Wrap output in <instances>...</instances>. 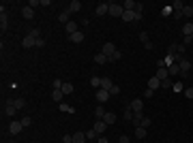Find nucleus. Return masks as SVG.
<instances>
[{
    "mask_svg": "<svg viewBox=\"0 0 193 143\" xmlns=\"http://www.w3.org/2000/svg\"><path fill=\"white\" fill-rule=\"evenodd\" d=\"M146 135H148V130H146V128H142V126H137V128H135V137H137L140 141H142V139H146Z\"/></svg>",
    "mask_w": 193,
    "mask_h": 143,
    "instance_id": "5701e85b",
    "label": "nucleus"
},
{
    "mask_svg": "<svg viewBox=\"0 0 193 143\" xmlns=\"http://www.w3.org/2000/svg\"><path fill=\"white\" fill-rule=\"evenodd\" d=\"M90 85L96 88V90H101V77H90Z\"/></svg>",
    "mask_w": 193,
    "mask_h": 143,
    "instance_id": "7c9ffc66",
    "label": "nucleus"
},
{
    "mask_svg": "<svg viewBox=\"0 0 193 143\" xmlns=\"http://www.w3.org/2000/svg\"><path fill=\"white\" fill-rule=\"evenodd\" d=\"M36 41H39V38H32V36H30V34H26L24 38H22V47H24V49L36 47Z\"/></svg>",
    "mask_w": 193,
    "mask_h": 143,
    "instance_id": "f03ea898",
    "label": "nucleus"
},
{
    "mask_svg": "<svg viewBox=\"0 0 193 143\" xmlns=\"http://www.w3.org/2000/svg\"><path fill=\"white\" fill-rule=\"evenodd\" d=\"M13 103H15V107H17V109H24L26 107V100H24V98H15Z\"/></svg>",
    "mask_w": 193,
    "mask_h": 143,
    "instance_id": "72a5a7b5",
    "label": "nucleus"
},
{
    "mask_svg": "<svg viewBox=\"0 0 193 143\" xmlns=\"http://www.w3.org/2000/svg\"><path fill=\"white\" fill-rule=\"evenodd\" d=\"M109 96H112V94H109L108 90H96V100H99V103H105Z\"/></svg>",
    "mask_w": 193,
    "mask_h": 143,
    "instance_id": "9d476101",
    "label": "nucleus"
},
{
    "mask_svg": "<svg viewBox=\"0 0 193 143\" xmlns=\"http://www.w3.org/2000/svg\"><path fill=\"white\" fill-rule=\"evenodd\" d=\"M182 88H185V85H182L180 81H176V84L172 85V90H174V92H182Z\"/></svg>",
    "mask_w": 193,
    "mask_h": 143,
    "instance_id": "ea45409f",
    "label": "nucleus"
},
{
    "mask_svg": "<svg viewBox=\"0 0 193 143\" xmlns=\"http://www.w3.org/2000/svg\"><path fill=\"white\" fill-rule=\"evenodd\" d=\"M62 84H64V81H60V79H54V90H60Z\"/></svg>",
    "mask_w": 193,
    "mask_h": 143,
    "instance_id": "a18cd8bd",
    "label": "nucleus"
},
{
    "mask_svg": "<svg viewBox=\"0 0 193 143\" xmlns=\"http://www.w3.org/2000/svg\"><path fill=\"white\" fill-rule=\"evenodd\" d=\"M178 66H180V71H182V77H187V73L191 71V62H189V60H185V58H182L180 62H178Z\"/></svg>",
    "mask_w": 193,
    "mask_h": 143,
    "instance_id": "20e7f679",
    "label": "nucleus"
},
{
    "mask_svg": "<svg viewBox=\"0 0 193 143\" xmlns=\"http://www.w3.org/2000/svg\"><path fill=\"white\" fill-rule=\"evenodd\" d=\"M122 13H124V9H122V4H116V2H109V15H112V17H122Z\"/></svg>",
    "mask_w": 193,
    "mask_h": 143,
    "instance_id": "f257e3e1",
    "label": "nucleus"
},
{
    "mask_svg": "<svg viewBox=\"0 0 193 143\" xmlns=\"http://www.w3.org/2000/svg\"><path fill=\"white\" fill-rule=\"evenodd\" d=\"M60 90L64 92V94H73V84H69V81H64Z\"/></svg>",
    "mask_w": 193,
    "mask_h": 143,
    "instance_id": "c85d7f7f",
    "label": "nucleus"
},
{
    "mask_svg": "<svg viewBox=\"0 0 193 143\" xmlns=\"http://www.w3.org/2000/svg\"><path fill=\"white\" fill-rule=\"evenodd\" d=\"M150 124H152V120H150V118H146V115H144V118H142V124H140V126L148 130V126H150Z\"/></svg>",
    "mask_w": 193,
    "mask_h": 143,
    "instance_id": "473e14b6",
    "label": "nucleus"
},
{
    "mask_svg": "<svg viewBox=\"0 0 193 143\" xmlns=\"http://www.w3.org/2000/svg\"><path fill=\"white\" fill-rule=\"evenodd\" d=\"M118 143H131V139H129L127 135H120V139H118Z\"/></svg>",
    "mask_w": 193,
    "mask_h": 143,
    "instance_id": "de8ad7c7",
    "label": "nucleus"
},
{
    "mask_svg": "<svg viewBox=\"0 0 193 143\" xmlns=\"http://www.w3.org/2000/svg\"><path fill=\"white\" fill-rule=\"evenodd\" d=\"M86 139H88V143H90V141H96V139H99V132H96L95 128L86 130Z\"/></svg>",
    "mask_w": 193,
    "mask_h": 143,
    "instance_id": "6ab92c4d",
    "label": "nucleus"
},
{
    "mask_svg": "<svg viewBox=\"0 0 193 143\" xmlns=\"http://www.w3.org/2000/svg\"><path fill=\"white\" fill-rule=\"evenodd\" d=\"M73 143H88L86 132H75V135H73Z\"/></svg>",
    "mask_w": 193,
    "mask_h": 143,
    "instance_id": "dca6fc26",
    "label": "nucleus"
},
{
    "mask_svg": "<svg viewBox=\"0 0 193 143\" xmlns=\"http://www.w3.org/2000/svg\"><path fill=\"white\" fill-rule=\"evenodd\" d=\"M62 143H73V137L71 135H64V137H62Z\"/></svg>",
    "mask_w": 193,
    "mask_h": 143,
    "instance_id": "09e8293b",
    "label": "nucleus"
},
{
    "mask_svg": "<svg viewBox=\"0 0 193 143\" xmlns=\"http://www.w3.org/2000/svg\"><path fill=\"white\" fill-rule=\"evenodd\" d=\"M103 122H105L108 126H112V124L116 122V113H114V111H108V113L103 115Z\"/></svg>",
    "mask_w": 193,
    "mask_h": 143,
    "instance_id": "4468645a",
    "label": "nucleus"
},
{
    "mask_svg": "<svg viewBox=\"0 0 193 143\" xmlns=\"http://www.w3.org/2000/svg\"><path fill=\"white\" fill-rule=\"evenodd\" d=\"M122 19H124V22H135V13L133 11H124L122 13Z\"/></svg>",
    "mask_w": 193,
    "mask_h": 143,
    "instance_id": "cd10ccee",
    "label": "nucleus"
},
{
    "mask_svg": "<svg viewBox=\"0 0 193 143\" xmlns=\"http://www.w3.org/2000/svg\"><path fill=\"white\" fill-rule=\"evenodd\" d=\"M92 128H95V130L99 132V135H103V132L108 130V124H105L103 120H96V122H95V126H92Z\"/></svg>",
    "mask_w": 193,
    "mask_h": 143,
    "instance_id": "423d86ee",
    "label": "nucleus"
},
{
    "mask_svg": "<svg viewBox=\"0 0 193 143\" xmlns=\"http://www.w3.org/2000/svg\"><path fill=\"white\" fill-rule=\"evenodd\" d=\"M176 54H178V56H182V54H185V45H176Z\"/></svg>",
    "mask_w": 193,
    "mask_h": 143,
    "instance_id": "49530a36",
    "label": "nucleus"
},
{
    "mask_svg": "<svg viewBox=\"0 0 193 143\" xmlns=\"http://www.w3.org/2000/svg\"><path fill=\"white\" fill-rule=\"evenodd\" d=\"M172 85H174V84L169 81V77H168V79H163V81H161V88H163V90H169Z\"/></svg>",
    "mask_w": 193,
    "mask_h": 143,
    "instance_id": "c9c22d12",
    "label": "nucleus"
},
{
    "mask_svg": "<svg viewBox=\"0 0 193 143\" xmlns=\"http://www.w3.org/2000/svg\"><path fill=\"white\" fill-rule=\"evenodd\" d=\"M140 38H142L144 43H148V32H140Z\"/></svg>",
    "mask_w": 193,
    "mask_h": 143,
    "instance_id": "3c124183",
    "label": "nucleus"
},
{
    "mask_svg": "<svg viewBox=\"0 0 193 143\" xmlns=\"http://www.w3.org/2000/svg\"><path fill=\"white\" fill-rule=\"evenodd\" d=\"M152 94H155V90H150V88L144 90V98H152Z\"/></svg>",
    "mask_w": 193,
    "mask_h": 143,
    "instance_id": "37998d69",
    "label": "nucleus"
},
{
    "mask_svg": "<svg viewBox=\"0 0 193 143\" xmlns=\"http://www.w3.org/2000/svg\"><path fill=\"white\" fill-rule=\"evenodd\" d=\"M168 73L169 75H182V71H180V66L174 62V64H169V69H168Z\"/></svg>",
    "mask_w": 193,
    "mask_h": 143,
    "instance_id": "4be33fe9",
    "label": "nucleus"
},
{
    "mask_svg": "<svg viewBox=\"0 0 193 143\" xmlns=\"http://www.w3.org/2000/svg\"><path fill=\"white\" fill-rule=\"evenodd\" d=\"M191 69H193V64H191Z\"/></svg>",
    "mask_w": 193,
    "mask_h": 143,
    "instance_id": "5fc2aeb1",
    "label": "nucleus"
},
{
    "mask_svg": "<svg viewBox=\"0 0 193 143\" xmlns=\"http://www.w3.org/2000/svg\"><path fill=\"white\" fill-rule=\"evenodd\" d=\"M120 58H122V51H120V49H116V54L109 58V62H116V60H120Z\"/></svg>",
    "mask_w": 193,
    "mask_h": 143,
    "instance_id": "e433bc0d",
    "label": "nucleus"
},
{
    "mask_svg": "<svg viewBox=\"0 0 193 143\" xmlns=\"http://www.w3.org/2000/svg\"><path fill=\"white\" fill-rule=\"evenodd\" d=\"M193 43V34L191 36H185V38H182V45H185V47H187V45H191Z\"/></svg>",
    "mask_w": 193,
    "mask_h": 143,
    "instance_id": "79ce46f5",
    "label": "nucleus"
},
{
    "mask_svg": "<svg viewBox=\"0 0 193 143\" xmlns=\"http://www.w3.org/2000/svg\"><path fill=\"white\" fill-rule=\"evenodd\" d=\"M155 77H157V79H161V81H163V79H168V77H169L168 69H165V66H163V69H157V75H155Z\"/></svg>",
    "mask_w": 193,
    "mask_h": 143,
    "instance_id": "aec40b11",
    "label": "nucleus"
},
{
    "mask_svg": "<svg viewBox=\"0 0 193 143\" xmlns=\"http://www.w3.org/2000/svg\"><path fill=\"white\" fill-rule=\"evenodd\" d=\"M30 122H32V118H30V115H26V118H22V126H30Z\"/></svg>",
    "mask_w": 193,
    "mask_h": 143,
    "instance_id": "a19ab883",
    "label": "nucleus"
},
{
    "mask_svg": "<svg viewBox=\"0 0 193 143\" xmlns=\"http://www.w3.org/2000/svg\"><path fill=\"white\" fill-rule=\"evenodd\" d=\"M101 54H105V56H108V58H112V56H114V54H116V47H114V43H105V45H103V49H101Z\"/></svg>",
    "mask_w": 193,
    "mask_h": 143,
    "instance_id": "7ed1b4c3",
    "label": "nucleus"
},
{
    "mask_svg": "<svg viewBox=\"0 0 193 143\" xmlns=\"http://www.w3.org/2000/svg\"><path fill=\"white\" fill-rule=\"evenodd\" d=\"M109 94H112V96H118V94H120V88H118V85H114V88L109 90Z\"/></svg>",
    "mask_w": 193,
    "mask_h": 143,
    "instance_id": "c03bdc74",
    "label": "nucleus"
},
{
    "mask_svg": "<svg viewBox=\"0 0 193 143\" xmlns=\"http://www.w3.org/2000/svg\"><path fill=\"white\" fill-rule=\"evenodd\" d=\"M133 13H135V22H140V19H142V15H144V7H142V4H137Z\"/></svg>",
    "mask_w": 193,
    "mask_h": 143,
    "instance_id": "bb28decb",
    "label": "nucleus"
},
{
    "mask_svg": "<svg viewBox=\"0 0 193 143\" xmlns=\"http://www.w3.org/2000/svg\"><path fill=\"white\" fill-rule=\"evenodd\" d=\"M105 113H108V111H105L103 107H96V109H95V118H96V120H103V115H105Z\"/></svg>",
    "mask_w": 193,
    "mask_h": 143,
    "instance_id": "2f4dec72",
    "label": "nucleus"
},
{
    "mask_svg": "<svg viewBox=\"0 0 193 143\" xmlns=\"http://www.w3.org/2000/svg\"><path fill=\"white\" fill-rule=\"evenodd\" d=\"M129 107H131L133 111H142V109H144V100H142V98H133Z\"/></svg>",
    "mask_w": 193,
    "mask_h": 143,
    "instance_id": "0eeeda50",
    "label": "nucleus"
},
{
    "mask_svg": "<svg viewBox=\"0 0 193 143\" xmlns=\"http://www.w3.org/2000/svg\"><path fill=\"white\" fill-rule=\"evenodd\" d=\"M96 143H108V139H105V135H99V139H96Z\"/></svg>",
    "mask_w": 193,
    "mask_h": 143,
    "instance_id": "603ef678",
    "label": "nucleus"
},
{
    "mask_svg": "<svg viewBox=\"0 0 193 143\" xmlns=\"http://www.w3.org/2000/svg\"><path fill=\"white\" fill-rule=\"evenodd\" d=\"M185 96H187V98H193V88H187V90H185Z\"/></svg>",
    "mask_w": 193,
    "mask_h": 143,
    "instance_id": "8fccbe9b",
    "label": "nucleus"
},
{
    "mask_svg": "<svg viewBox=\"0 0 193 143\" xmlns=\"http://www.w3.org/2000/svg\"><path fill=\"white\" fill-rule=\"evenodd\" d=\"M22 128H24V126H22V122H11V124H9V132H11V135L22 132Z\"/></svg>",
    "mask_w": 193,
    "mask_h": 143,
    "instance_id": "1a4fd4ad",
    "label": "nucleus"
},
{
    "mask_svg": "<svg viewBox=\"0 0 193 143\" xmlns=\"http://www.w3.org/2000/svg\"><path fill=\"white\" fill-rule=\"evenodd\" d=\"M28 34L32 36V38H41V32H39L36 28H30V32H28Z\"/></svg>",
    "mask_w": 193,
    "mask_h": 143,
    "instance_id": "4c0bfd02",
    "label": "nucleus"
},
{
    "mask_svg": "<svg viewBox=\"0 0 193 143\" xmlns=\"http://www.w3.org/2000/svg\"><path fill=\"white\" fill-rule=\"evenodd\" d=\"M135 7H137V2H135V0H124V4H122V9H124V11H135Z\"/></svg>",
    "mask_w": 193,
    "mask_h": 143,
    "instance_id": "412c9836",
    "label": "nucleus"
},
{
    "mask_svg": "<svg viewBox=\"0 0 193 143\" xmlns=\"http://www.w3.org/2000/svg\"><path fill=\"white\" fill-rule=\"evenodd\" d=\"M60 109H62V111H67V113H71V111H73L69 105H60Z\"/></svg>",
    "mask_w": 193,
    "mask_h": 143,
    "instance_id": "864d4df0",
    "label": "nucleus"
},
{
    "mask_svg": "<svg viewBox=\"0 0 193 143\" xmlns=\"http://www.w3.org/2000/svg\"><path fill=\"white\" fill-rule=\"evenodd\" d=\"M15 111H17V107H15V103H13V100H7V107H4V113H7V115H15Z\"/></svg>",
    "mask_w": 193,
    "mask_h": 143,
    "instance_id": "ddd939ff",
    "label": "nucleus"
},
{
    "mask_svg": "<svg viewBox=\"0 0 193 143\" xmlns=\"http://www.w3.org/2000/svg\"><path fill=\"white\" fill-rule=\"evenodd\" d=\"M112 88H114V84H112V79H109V77H103V79H101V90H112Z\"/></svg>",
    "mask_w": 193,
    "mask_h": 143,
    "instance_id": "f3484780",
    "label": "nucleus"
},
{
    "mask_svg": "<svg viewBox=\"0 0 193 143\" xmlns=\"http://www.w3.org/2000/svg\"><path fill=\"white\" fill-rule=\"evenodd\" d=\"M58 22H62V24L67 26L71 19H69V11H62V13H58Z\"/></svg>",
    "mask_w": 193,
    "mask_h": 143,
    "instance_id": "393cba45",
    "label": "nucleus"
},
{
    "mask_svg": "<svg viewBox=\"0 0 193 143\" xmlns=\"http://www.w3.org/2000/svg\"><path fill=\"white\" fill-rule=\"evenodd\" d=\"M182 15H185V17H193V7H185V9H182Z\"/></svg>",
    "mask_w": 193,
    "mask_h": 143,
    "instance_id": "f704fd0d",
    "label": "nucleus"
},
{
    "mask_svg": "<svg viewBox=\"0 0 193 143\" xmlns=\"http://www.w3.org/2000/svg\"><path fill=\"white\" fill-rule=\"evenodd\" d=\"M7 15H4V13H2V17H0V28H2V30H7Z\"/></svg>",
    "mask_w": 193,
    "mask_h": 143,
    "instance_id": "58836bf2",
    "label": "nucleus"
},
{
    "mask_svg": "<svg viewBox=\"0 0 193 143\" xmlns=\"http://www.w3.org/2000/svg\"><path fill=\"white\" fill-rule=\"evenodd\" d=\"M148 88L157 92L159 88H161V79H157V77H150V79H148Z\"/></svg>",
    "mask_w": 193,
    "mask_h": 143,
    "instance_id": "9b49d317",
    "label": "nucleus"
},
{
    "mask_svg": "<svg viewBox=\"0 0 193 143\" xmlns=\"http://www.w3.org/2000/svg\"><path fill=\"white\" fill-rule=\"evenodd\" d=\"M95 62H96V64H105V62H109V58L105 56V54H96V56H95Z\"/></svg>",
    "mask_w": 193,
    "mask_h": 143,
    "instance_id": "a878e982",
    "label": "nucleus"
},
{
    "mask_svg": "<svg viewBox=\"0 0 193 143\" xmlns=\"http://www.w3.org/2000/svg\"><path fill=\"white\" fill-rule=\"evenodd\" d=\"M108 13H109V4H108V2L96 4V15H99V17H103V15H108Z\"/></svg>",
    "mask_w": 193,
    "mask_h": 143,
    "instance_id": "39448f33",
    "label": "nucleus"
},
{
    "mask_svg": "<svg viewBox=\"0 0 193 143\" xmlns=\"http://www.w3.org/2000/svg\"><path fill=\"white\" fill-rule=\"evenodd\" d=\"M62 96H64V92H62V90H54V92H52V100L62 103Z\"/></svg>",
    "mask_w": 193,
    "mask_h": 143,
    "instance_id": "b1692460",
    "label": "nucleus"
},
{
    "mask_svg": "<svg viewBox=\"0 0 193 143\" xmlns=\"http://www.w3.org/2000/svg\"><path fill=\"white\" fill-rule=\"evenodd\" d=\"M64 30H67V34H75V32H80V24H75V22H69V24L64 26Z\"/></svg>",
    "mask_w": 193,
    "mask_h": 143,
    "instance_id": "6e6552de",
    "label": "nucleus"
},
{
    "mask_svg": "<svg viewBox=\"0 0 193 143\" xmlns=\"http://www.w3.org/2000/svg\"><path fill=\"white\" fill-rule=\"evenodd\" d=\"M80 9H82V2H80V0H71V4H69L67 11H69V13H77Z\"/></svg>",
    "mask_w": 193,
    "mask_h": 143,
    "instance_id": "2eb2a0df",
    "label": "nucleus"
},
{
    "mask_svg": "<svg viewBox=\"0 0 193 143\" xmlns=\"http://www.w3.org/2000/svg\"><path fill=\"white\" fill-rule=\"evenodd\" d=\"M22 17H24V19H32V17H35V9H32V7H24V9H22Z\"/></svg>",
    "mask_w": 193,
    "mask_h": 143,
    "instance_id": "f8f14e48",
    "label": "nucleus"
},
{
    "mask_svg": "<svg viewBox=\"0 0 193 143\" xmlns=\"http://www.w3.org/2000/svg\"><path fill=\"white\" fill-rule=\"evenodd\" d=\"M182 34H185V36H191L193 34V24H185V26H182Z\"/></svg>",
    "mask_w": 193,
    "mask_h": 143,
    "instance_id": "c756f323",
    "label": "nucleus"
},
{
    "mask_svg": "<svg viewBox=\"0 0 193 143\" xmlns=\"http://www.w3.org/2000/svg\"><path fill=\"white\" fill-rule=\"evenodd\" d=\"M69 41H73V43H82V41H84V32L80 30V32H75V34H69Z\"/></svg>",
    "mask_w": 193,
    "mask_h": 143,
    "instance_id": "a211bd4d",
    "label": "nucleus"
}]
</instances>
